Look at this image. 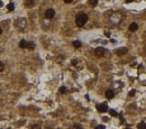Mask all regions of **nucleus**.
I'll return each mask as SVG.
<instances>
[{"mask_svg":"<svg viewBox=\"0 0 146 129\" xmlns=\"http://www.w3.org/2000/svg\"><path fill=\"white\" fill-rule=\"evenodd\" d=\"M74 128H82V126H80V125H75Z\"/></svg>","mask_w":146,"mask_h":129,"instance_id":"19","label":"nucleus"},{"mask_svg":"<svg viewBox=\"0 0 146 129\" xmlns=\"http://www.w3.org/2000/svg\"><path fill=\"white\" fill-rule=\"evenodd\" d=\"M59 92L60 93H65L66 92V87L65 86H61V87L59 88Z\"/></svg>","mask_w":146,"mask_h":129,"instance_id":"15","label":"nucleus"},{"mask_svg":"<svg viewBox=\"0 0 146 129\" xmlns=\"http://www.w3.org/2000/svg\"><path fill=\"white\" fill-rule=\"evenodd\" d=\"M73 0H64V2L65 3H71Z\"/></svg>","mask_w":146,"mask_h":129,"instance_id":"20","label":"nucleus"},{"mask_svg":"<svg viewBox=\"0 0 146 129\" xmlns=\"http://www.w3.org/2000/svg\"><path fill=\"white\" fill-rule=\"evenodd\" d=\"M137 128L138 129H146V124L144 123V122H141L140 124H138Z\"/></svg>","mask_w":146,"mask_h":129,"instance_id":"10","label":"nucleus"},{"mask_svg":"<svg viewBox=\"0 0 146 129\" xmlns=\"http://www.w3.org/2000/svg\"><path fill=\"white\" fill-rule=\"evenodd\" d=\"M97 108L100 113H105L108 110V105L106 103H102V104H100V105L97 106Z\"/></svg>","mask_w":146,"mask_h":129,"instance_id":"4","label":"nucleus"},{"mask_svg":"<svg viewBox=\"0 0 146 129\" xmlns=\"http://www.w3.org/2000/svg\"><path fill=\"white\" fill-rule=\"evenodd\" d=\"M104 52H105V49L103 48V47H98V48H96V50H95V55L97 56H102L103 55H104Z\"/></svg>","mask_w":146,"mask_h":129,"instance_id":"5","label":"nucleus"},{"mask_svg":"<svg viewBox=\"0 0 146 129\" xmlns=\"http://www.w3.org/2000/svg\"><path fill=\"white\" fill-rule=\"evenodd\" d=\"M108 120H109V119H108V117H103V121H108Z\"/></svg>","mask_w":146,"mask_h":129,"instance_id":"21","label":"nucleus"},{"mask_svg":"<svg viewBox=\"0 0 146 129\" xmlns=\"http://www.w3.org/2000/svg\"><path fill=\"white\" fill-rule=\"evenodd\" d=\"M96 129H105V125H98L97 127H96Z\"/></svg>","mask_w":146,"mask_h":129,"instance_id":"17","label":"nucleus"},{"mask_svg":"<svg viewBox=\"0 0 146 129\" xmlns=\"http://www.w3.org/2000/svg\"><path fill=\"white\" fill-rule=\"evenodd\" d=\"M54 16H55V10L53 8H48L45 13V17L47 19H51L54 17Z\"/></svg>","mask_w":146,"mask_h":129,"instance_id":"3","label":"nucleus"},{"mask_svg":"<svg viewBox=\"0 0 146 129\" xmlns=\"http://www.w3.org/2000/svg\"><path fill=\"white\" fill-rule=\"evenodd\" d=\"M7 8H8L9 11H13V10L15 9V6H14V4H13V3L8 4V5H7Z\"/></svg>","mask_w":146,"mask_h":129,"instance_id":"13","label":"nucleus"},{"mask_svg":"<svg viewBox=\"0 0 146 129\" xmlns=\"http://www.w3.org/2000/svg\"><path fill=\"white\" fill-rule=\"evenodd\" d=\"M126 52H127V48L122 47V48L118 49V50L116 51V54L117 55H119V56H121V55H123V54H126Z\"/></svg>","mask_w":146,"mask_h":129,"instance_id":"9","label":"nucleus"},{"mask_svg":"<svg viewBox=\"0 0 146 129\" xmlns=\"http://www.w3.org/2000/svg\"><path fill=\"white\" fill-rule=\"evenodd\" d=\"M133 0H126V3H131V2H132Z\"/></svg>","mask_w":146,"mask_h":129,"instance_id":"22","label":"nucleus"},{"mask_svg":"<svg viewBox=\"0 0 146 129\" xmlns=\"http://www.w3.org/2000/svg\"><path fill=\"white\" fill-rule=\"evenodd\" d=\"M106 97L108 99H112L114 97V92L111 90V89H108L106 91Z\"/></svg>","mask_w":146,"mask_h":129,"instance_id":"6","label":"nucleus"},{"mask_svg":"<svg viewBox=\"0 0 146 129\" xmlns=\"http://www.w3.org/2000/svg\"><path fill=\"white\" fill-rule=\"evenodd\" d=\"M110 114H111L112 116H118L117 112H116V111H114L113 109H111V110H110Z\"/></svg>","mask_w":146,"mask_h":129,"instance_id":"14","label":"nucleus"},{"mask_svg":"<svg viewBox=\"0 0 146 129\" xmlns=\"http://www.w3.org/2000/svg\"><path fill=\"white\" fill-rule=\"evenodd\" d=\"M25 5L28 6V7H33V6L36 5V3L34 0H28V1L25 3Z\"/></svg>","mask_w":146,"mask_h":129,"instance_id":"8","label":"nucleus"},{"mask_svg":"<svg viewBox=\"0 0 146 129\" xmlns=\"http://www.w3.org/2000/svg\"><path fill=\"white\" fill-rule=\"evenodd\" d=\"M72 45H73L75 47H77V48H79V47H81V43H80V41H73Z\"/></svg>","mask_w":146,"mask_h":129,"instance_id":"12","label":"nucleus"},{"mask_svg":"<svg viewBox=\"0 0 146 129\" xmlns=\"http://www.w3.org/2000/svg\"><path fill=\"white\" fill-rule=\"evenodd\" d=\"M89 3L91 6H96L98 5V0H89Z\"/></svg>","mask_w":146,"mask_h":129,"instance_id":"11","label":"nucleus"},{"mask_svg":"<svg viewBox=\"0 0 146 129\" xmlns=\"http://www.w3.org/2000/svg\"><path fill=\"white\" fill-rule=\"evenodd\" d=\"M19 47L21 48H28V49H34L35 48V44L32 42H28L22 39L19 43Z\"/></svg>","mask_w":146,"mask_h":129,"instance_id":"2","label":"nucleus"},{"mask_svg":"<svg viewBox=\"0 0 146 129\" xmlns=\"http://www.w3.org/2000/svg\"><path fill=\"white\" fill-rule=\"evenodd\" d=\"M1 6H3V2H2V1H0V7H1Z\"/></svg>","mask_w":146,"mask_h":129,"instance_id":"23","label":"nucleus"},{"mask_svg":"<svg viewBox=\"0 0 146 129\" xmlns=\"http://www.w3.org/2000/svg\"><path fill=\"white\" fill-rule=\"evenodd\" d=\"M88 21V16L85 13H79L76 16V25L78 27H82Z\"/></svg>","mask_w":146,"mask_h":129,"instance_id":"1","label":"nucleus"},{"mask_svg":"<svg viewBox=\"0 0 146 129\" xmlns=\"http://www.w3.org/2000/svg\"><path fill=\"white\" fill-rule=\"evenodd\" d=\"M135 95V90L134 89H132V91H131L130 93H129V96H134Z\"/></svg>","mask_w":146,"mask_h":129,"instance_id":"16","label":"nucleus"},{"mask_svg":"<svg viewBox=\"0 0 146 129\" xmlns=\"http://www.w3.org/2000/svg\"><path fill=\"white\" fill-rule=\"evenodd\" d=\"M3 68H4V64H3V63L0 61V72L3 70Z\"/></svg>","mask_w":146,"mask_h":129,"instance_id":"18","label":"nucleus"},{"mask_svg":"<svg viewBox=\"0 0 146 129\" xmlns=\"http://www.w3.org/2000/svg\"><path fill=\"white\" fill-rule=\"evenodd\" d=\"M2 34V29H1V27H0V35Z\"/></svg>","mask_w":146,"mask_h":129,"instance_id":"24","label":"nucleus"},{"mask_svg":"<svg viewBox=\"0 0 146 129\" xmlns=\"http://www.w3.org/2000/svg\"><path fill=\"white\" fill-rule=\"evenodd\" d=\"M139 28V26H138V25L136 23H132L130 25V26H129V30L131 31V32H134L136 30Z\"/></svg>","mask_w":146,"mask_h":129,"instance_id":"7","label":"nucleus"}]
</instances>
